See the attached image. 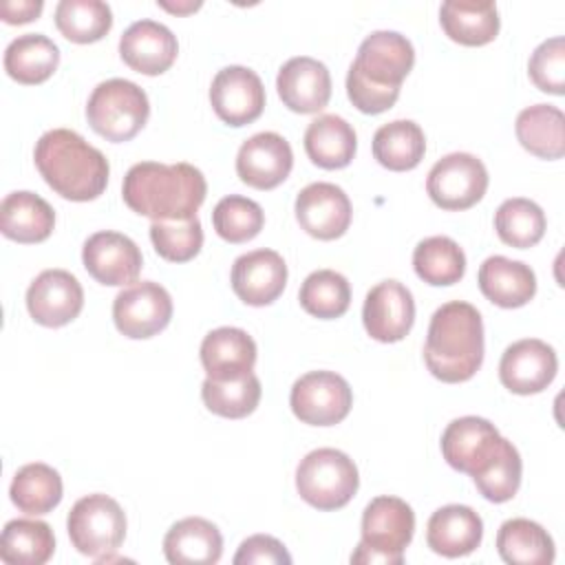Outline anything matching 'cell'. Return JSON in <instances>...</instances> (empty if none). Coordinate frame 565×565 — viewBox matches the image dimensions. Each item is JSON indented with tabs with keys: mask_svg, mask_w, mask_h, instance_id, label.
Returning <instances> with one entry per match:
<instances>
[{
	"mask_svg": "<svg viewBox=\"0 0 565 565\" xmlns=\"http://www.w3.org/2000/svg\"><path fill=\"white\" fill-rule=\"evenodd\" d=\"M207 194L205 177L190 163H135L121 183L124 203L152 221H185L196 216Z\"/></svg>",
	"mask_w": 565,
	"mask_h": 565,
	"instance_id": "obj_1",
	"label": "cell"
},
{
	"mask_svg": "<svg viewBox=\"0 0 565 565\" xmlns=\"http://www.w3.org/2000/svg\"><path fill=\"white\" fill-rule=\"evenodd\" d=\"M33 159L46 185L68 201H93L108 185V159L75 130L44 132L35 143Z\"/></svg>",
	"mask_w": 565,
	"mask_h": 565,
	"instance_id": "obj_2",
	"label": "cell"
},
{
	"mask_svg": "<svg viewBox=\"0 0 565 565\" xmlns=\"http://www.w3.org/2000/svg\"><path fill=\"white\" fill-rule=\"evenodd\" d=\"M424 362L428 371L446 382H468L483 362V320L477 307L463 300L441 305L428 324Z\"/></svg>",
	"mask_w": 565,
	"mask_h": 565,
	"instance_id": "obj_3",
	"label": "cell"
},
{
	"mask_svg": "<svg viewBox=\"0 0 565 565\" xmlns=\"http://www.w3.org/2000/svg\"><path fill=\"white\" fill-rule=\"evenodd\" d=\"M415 512L399 497H375L362 514V541L351 554V563L399 565L404 550L413 541Z\"/></svg>",
	"mask_w": 565,
	"mask_h": 565,
	"instance_id": "obj_4",
	"label": "cell"
},
{
	"mask_svg": "<svg viewBox=\"0 0 565 565\" xmlns=\"http://www.w3.org/2000/svg\"><path fill=\"white\" fill-rule=\"evenodd\" d=\"M148 117L150 102L146 90L121 77L97 84L86 104L90 128L113 143L130 141L146 126Z\"/></svg>",
	"mask_w": 565,
	"mask_h": 565,
	"instance_id": "obj_5",
	"label": "cell"
},
{
	"mask_svg": "<svg viewBox=\"0 0 565 565\" xmlns=\"http://www.w3.org/2000/svg\"><path fill=\"white\" fill-rule=\"evenodd\" d=\"M360 475L353 459L335 448L305 455L296 468V490L316 510H340L358 492Z\"/></svg>",
	"mask_w": 565,
	"mask_h": 565,
	"instance_id": "obj_6",
	"label": "cell"
},
{
	"mask_svg": "<svg viewBox=\"0 0 565 565\" xmlns=\"http://www.w3.org/2000/svg\"><path fill=\"white\" fill-rule=\"evenodd\" d=\"M66 530L79 554L110 561L126 539V514L113 497L102 492L86 494L71 508Z\"/></svg>",
	"mask_w": 565,
	"mask_h": 565,
	"instance_id": "obj_7",
	"label": "cell"
},
{
	"mask_svg": "<svg viewBox=\"0 0 565 565\" xmlns=\"http://www.w3.org/2000/svg\"><path fill=\"white\" fill-rule=\"evenodd\" d=\"M488 190V170L470 152H450L428 172L426 192L430 201L448 212H461L483 199Z\"/></svg>",
	"mask_w": 565,
	"mask_h": 565,
	"instance_id": "obj_8",
	"label": "cell"
},
{
	"mask_svg": "<svg viewBox=\"0 0 565 565\" xmlns=\"http://www.w3.org/2000/svg\"><path fill=\"white\" fill-rule=\"evenodd\" d=\"M413 64L415 49L406 35L397 31H373L362 40L349 73L364 84L399 90Z\"/></svg>",
	"mask_w": 565,
	"mask_h": 565,
	"instance_id": "obj_9",
	"label": "cell"
},
{
	"mask_svg": "<svg viewBox=\"0 0 565 565\" xmlns=\"http://www.w3.org/2000/svg\"><path fill=\"white\" fill-rule=\"evenodd\" d=\"M289 404L302 424L335 426L349 415L353 393L342 375L333 371H309L294 382Z\"/></svg>",
	"mask_w": 565,
	"mask_h": 565,
	"instance_id": "obj_10",
	"label": "cell"
},
{
	"mask_svg": "<svg viewBox=\"0 0 565 565\" xmlns=\"http://www.w3.org/2000/svg\"><path fill=\"white\" fill-rule=\"evenodd\" d=\"M172 298L166 287L154 280L132 282L115 296L113 320L121 335L146 340L170 324Z\"/></svg>",
	"mask_w": 565,
	"mask_h": 565,
	"instance_id": "obj_11",
	"label": "cell"
},
{
	"mask_svg": "<svg viewBox=\"0 0 565 565\" xmlns=\"http://www.w3.org/2000/svg\"><path fill=\"white\" fill-rule=\"evenodd\" d=\"M503 437L483 417L466 415L452 419L441 433V455L450 468L477 477L488 468L501 448Z\"/></svg>",
	"mask_w": 565,
	"mask_h": 565,
	"instance_id": "obj_12",
	"label": "cell"
},
{
	"mask_svg": "<svg viewBox=\"0 0 565 565\" xmlns=\"http://www.w3.org/2000/svg\"><path fill=\"white\" fill-rule=\"evenodd\" d=\"M210 102L221 121L241 128L263 115L265 86L252 68L225 66L212 79Z\"/></svg>",
	"mask_w": 565,
	"mask_h": 565,
	"instance_id": "obj_13",
	"label": "cell"
},
{
	"mask_svg": "<svg viewBox=\"0 0 565 565\" xmlns=\"http://www.w3.org/2000/svg\"><path fill=\"white\" fill-rule=\"evenodd\" d=\"M82 263L97 282L124 287L137 280L143 267V256L132 238L104 230L86 238L82 247Z\"/></svg>",
	"mask_w": 565,
	"mask_h": 565,
	"instance_id": "obj_14",
	"label": "cell"
},
{
	"mask_svg": "<svg viewBox=\"0 0 565 565\" xmlns=\"http://www.w3.org/2000/svg\"><path fill=\"white\" fill-rule=\"evenodd\" d=\"M558 371L556 351L536 338H523L510 344L499 362L501 384L516 395H536L545 391Z\"/></svg>",
	"mask_w": 565,
	"mask_h": 565,
	"instance_id": "obj_15",
	"label": "cell"
},
{
	"mask_svg": "<svg viewBox=\"0 0 565 565\" xmlns=\"http://www.w3.org/2000/svg\"><path fill=\"white\" fill-rule=\"evenodd\" d=\"M84 307V289L66 269H44L26 289V309L42 327H64Z\"/></svg>",
	"mask_w": 565,
	"mask_h": 565,
	"instance_id": "obj_16",
	"label": "cell"
},
{
	"mask_svg": "<svg viewBox=\"0 0 565 565\" xmlns=\"http://www.w3.org/2000/svg\"><path fill=\"white\" fill-rule=\"evenodd\" d=\"M362 322L366 333L377 342H399L415 322V300L399 280H382L364 298Z\"/></svg>",
	"mask_w": 565,
	"mask_h": 565,
	"instance_id": "obj_17",
	"label": "cell"
},
{
	"mask_svg": "<svg viewBox=\"0 0 565 565\" xmlns=\"http://www.w3.org/2000/svg\"><path fill=\"white\" fill-rule=\"evenodd\" d=\"M351 201L335 183H309L296 196V221L318 241L340 238L351 225Z\"/></svg>",
	"mask_w": 565,
	"mask_h": 565,
	"instance_id": "obj_18",
	"label": "cell"
},
{
	"mask_svg": "<svg viewBox=\"0 0 565 565\" xmlns=\"http://www.w3.org/2000/svg\"><path fill=\"white\" fill-rule=\"evenodd\" d=\"M294 168L289 141L278 132H256L236 154V174L243 183L256 190H274Z\"/></svg>",
	"mask_w": 565,
	"mask_h": 565,
	"instance_id": "obj_19",
	"label": "cell"
},
{
	"mask_svg": "<svg viewBox=\"0 0 565 565\" xmlns=\"http://www.w3.org/2000/svg\"><path fill=\"white\" fill-rule=\"evenodd\" d=\"M230 280L245 305L265 307L285 291L287 265L274 249H254L234 260Z\"/></svg>",
	"mask_w": 565,
	"mask_h": 565,
	"instance_id": "obj_20",
	"label": "cell"
},
{
	"mask_svg": "<svg viewBox=\"0 0 565 565\" xmlns=\"http://www.w3.org/2000/svg\"><path fill=\"white\" fill-rule=\"evenodd\" d=\"M276 88L282 104L300 115L322 110L331 99V75L329 68L309 57L298 55L287 60L276 77Z\"/></svg>",
	"mask_w": 565,
	"mask_h": 565,
	"instance_id": "obj_21",
	"label": "cell"
},
{
	"mask_svg": "<svg viewBox=\"0 0 565 565\" xmlns=\"http://www.w3.org/2000/svg\"><path fill=\"white\" fill-rule=\"evenodd\" d=\"M177 53L179 42L174 33L154 20L132 22L119 40L121 60L141 75L166 73L174 64Z\"/></svg>",
	"mask_w": 565,
	"mask_h": 565,
	"instance_id": "obj_22",
	"label": "cell"
},
{
	"mask_svg": "<svg viewBox=\"0 0 565 565\" xmlns=\"http://www.w3.org/2000/svg\"><path fill=\"white\" fill-rule=\"evenodd\" d=\"M201 364L210 380H238L256 364V342L245 329L218 327L201 342Z\"/></svg>",
	"mask_w": 565,
	"mask_h": 565,
	"instance_id": "obj_23",
	"label": "cell"
},
{
	"mask_svg": "<svg viewBox=\"0 0 565 565\" xmlns=\"http://www.w3.org/2000/svg\"><path fill=\"white\" fill-rule=\"evenodd\" d=\"M483 521L481 516L459 503L435 510L426 525V543L435 554L459 558L472 554L481 545Z\"/></svg>",
	"mask_w": 565,
	"mask_h": 565,
	"instance_id": "obj_24",
	"label": "cell"
},
{
	"mask_svg": "<svg viewBox=\"0 0 565 565\" xmlns=\"http://www.w3.org/2000/svg\"><path fill=\"white\" fill-rule=\"evenodd\" d=\"M481 294L503 309L527 305L536 294V276L530 265L505 256H490L479 267Z\"/></svg>",
	"mask_w": 565,
	"mask_h": 565,
	"instance_id": "obj_25",
	"label": "cell"
},
{
	"mask_svg": "<svg viewBox=\"0 0 565 565\" xmlns=\"http://www.w3.org/2000/svg\"><path fill=\"white\" fill-rule=\"evenodd\" d=\"M163 554L172 565H212L223 554V536L212 521L188 516L163 536Z\"/></svg>",
	"mask_w": 565,
	"mask_h": 565,
	"instance_id": "obj_26",
	"label": "cell"
},
{
	"mask_svg": "<svg viewBox=\"0 0 565 565\" xmlns=\"http://www.w3.org/2000/svg\"><path fill=\"white\" fill-rule=\"evenodd\" d=\"M444 33L463 46H483L499 33L501 20L492 0H446L439 7Z\"/></svg>",
	"mask_w": 565,
	"mask_h": 565,
	"instance_id": "obj_27",
	"label": "cell"
},
{
	"mask_svg": "<svg viewBox=\"0 0 565 565\" xmlns=\"http://www.w3.org/2000/svg\"><path fill=\"white\" fill-rule=\"evenodd\" d=\"M55 227L53 207L33 192L18 190L0 203V230L15 243H42Z\"/></svg>",
	"mask_w": 565,
	"mask_h": 565,
	"instance_id": "obj_28",
	"label": "cell"
},
{
	"mask_svg": "<svg viewBox=\"0 0 565 565\" xmlns=\"http://www.w3.org/2000/svg\"><path fill=\"white\" fill-rule=\"evenodd\" d=\"M307 157L324 170L347 168L358 150L353 126L338 115H320L305 130Z\"/></svg>",
	"mask_w": 565,
	"mask_h": 565,
	"instance_id": "obj_29",
	"label": "cell"
},
{
	"mask_svg": "<svg viewBox=\"0 0 565 565\" xmlns=\"http://www.w3.org/2000/svg\"><path fill=\"white\" fill-rule=\"evenodd\" d=\"M519 143L539 159H561L565 154V117L556 106L534 104L523 108L514 124Z\"/></svg>",
	"mask_w": 565,
	"mask_h": 565,
	"instance_id": "obj_30",
	"label": "cell"
},
{
	"mask_svg": "<svg viewBox=\"0 0 565 565\" xmlns=\"http://www.w3.org/2000/svg\"><path fill=\"white\" fill-rule=\"evenodd\" d=\"M60 64L57 44L42 33H24L9 42L4 51V71L20 84L46 82Z\"/></svg>",
	"mask_w": 565,
	"mask_h": 565,
	"instance_id": "obj_31",
	"label": "cell"
},
{
	"mask_svg": "<svg viewBox=\"0 0 565 565\" xmlns=\"http://www.w3.org/2000/svg\"><path fill=\"white\" fill-rule=\"evenodd\" d=\"M426 152V137L419 124L395 119L380 126L373 135V157L393 172H406L419 166Z\"/></svg>",
	"mask_w": 565,
	"mask_h": 565,
	"instance_id": "obj_32",
	"label": "cell"
},
{
	"mask_svg": "<svg viewBox=\"0 0 565 565\" xmlns=\"http://www.w3.org/2000/svg\"><path fill=\"white\" fill-rule=\"evenodd\" d=\"M497 552L510 565H550L554 541L543 525L530 519H510L497 532Z\"/></svg>",
	"mask_w": 565,
	"mask_h": 565,
	"instance_id": "obj_33",
	"label": "cell"
},
{
	"mask_svg": "<svg viewBox=\"0 0 565 565\" xmlns=\"http://www.w3.org/2000/svg\"><path fill=\"white\" fill-rule=\"evenodd\" d=\"M55 552L49 523L38 519H13L0 536V558L7 565H44Z\"/></svg>",
	"mask_w": 565,
	"mask_h": 565,
	"instance_id": "obj_34",
	"label": "cell"
},
{
	"mask_svg": "<svg viewBox=\"0 0 565 565\" xmlns=\"http://www.w3.org/2000/svg\"><path fill=\"white\" fill-rule=\"evenodd\" d=\"M9 497L24 514H46L62 501V477L46 463H26L13 475Z\"/></svg>",
	"mask_w": 565,
	"mask_h": 565,
	"instance_id": "obj_35",
	"label": "cell"
},
{
	"mask_svg": "<svg viewBox=\"0 0 565 565\" xmlns=\"http://www.w3.org/2000/svg\"><path fill=\"white\" fill-rule=\"evenodd\" d=\"M413 267L424 282L433 287H448L463 278L466 254L452 238L430 236L417 243L413 252Z\"/></svg>",
	"mask_w": 565,
	"mask_h": 565,
	"instance_id": "obj_36",
	"label": "cell"
},
{
	"mask_svg": "<svg viewBox=\"0 0 565 565\" xmlns=\"http://www.w3.org/2000/svg\"><path fill=\"white\" fill-rule=\"evenodd\" d=\"M55 26L66 40L90 44L110 31L113 11L102 0H60L55 7Z\"/></svg>",
	"mask_w": 565,
	"mask_h": 565,
	"instance_id": "obj_37",
	"label": "cell"
},
{
	"mask_svg": "<svg viewBox=\"0 0 565 565\" xmlns=\"http://www.w3.org/2000/svg\"><path fill=\"white\" fill-rule=\"evenodd\" d=\"M300 307L320 320H333L347 313L351 305L349 280L333 269L311 271L298 291Z\"/></svg>",
	"mask_w": 565,
	"mask_h": 565,
	"instance_id": "obj_38",
	"label": "cell"
},
{
	"mask_svg": "<svg viewBox=\"0 0 565 565\" xmlns=\"http://www.w3.org/2000/svg\"><path fill=\"white\" fill-rule=\"evenodd\" d=\"M494 230L499 238L516 249L536 245L545 234L543 210L523 196L505 199L494 212Z\"/></svg>",
	"mask_w": 565,
	"mask_h": 565,
	"instance_id": "obj_39",
	"label": "cell"
},
{
	"mask_svg": "<svg viewBox=\"0 0 565 565\" xmlns=\"http://www.w3.org/2000/svg\"><path fill=\"white\" fill-rule=\"evenodd\" d=\"M260 380L254 373L227 382L205 377V382L201 384V397L207 411L227 419H241L252 415L260 402Z\"/></svg>",
	"mask_w": 565,
	"mask_h": 565,
	"instance_id": "obj_40",
	"label": "cell"
},
{
	"mask_svg": "<svg viewBox=\"0 0 565 565\" xmlns=\"http://www.w3.org/2000/svg\"><path fill=\"white\" fill-rule=\"evenodd\" d=\"M212 225L227 243H247L256 238L265 225L263 207L241 194L223 196L212 210Z\"/></svg>",
	"mask_w": 565,
	"mask_h": 565,
	"instance_id": "obj_41",
	"label": "cell"
},
{
	"mask_svg": "<svg viewBox=\"0 0 565 565\" xmlns=\"http://www.w3.org/2000/svg\"><path fill=\"white\" fill-rule=\"evenodd\" d=\"M521 472H523L521 455L512 446V441H508L503 437L501 448L494 455V459L488 463V468L483 472L472 477V481H475L477 490L483 494V499H488L492 503H505L519 492Z\"/></svg>",
	"mask_w": 565,
	"mask_h": 565,
	"instance_id": "obj_42",
	"label": "cell"
},
{
	"mask_svg": "<svg viewBox=\"0 0 565 565\" xmlns=\"http://www.w3.org/2000/svg\"><path fill=\"white\" fill-rule=\"evenodd\" d=\"M150 241L161 258L188 263L203 247V227L196 216L185 221H152Z\"/></svg>",
	"mask_w": 565,
	"mask_h": 565,
	"instance_id": "obj_43",
	"label": "cell"
},
{
	"mask_svg": "<svg viewBox=\"0 0 565 565\" xmlns=\"http://www.w3.org/2000/svg\"><path fill=\"white\" fill-rule=\"evenodd\" d=\"M530 79L543 93H565V40L561 35L541 42L527 64Z\"/></svg>",
	"mask_w": 565,
	"mask_h": 565,
	"instance_id": "obj_44",
	"label": "cell"
},
{
	"mask_svg": "<svg viewBox=\"0 0 565 565\" xmlns=\"http://www.w3.org/2000/svg\"><path fill=\"white\" fill-rule=\"evenodd\" d=\"M291 556L285 545L269 534L245 539L234 556V565H289Z\"/></svg>",
	"mask_w": 565,
	"mask_h": 565,
	"instance_id": "obj_45",
	"label": "cell"
},
{
	"mask_svg": "<svg viewBox=\"0 0 565 565\" xmlns=\"http://www.w3.org/2000/svg\"><path fill=\"white\" fill-rule=\"evenodd\" d=\"M42 0H4L0 4V15L7 24H26L42 13Z\"/></svg>",
	"mask_w": 565,
	"mask_h": 565,
	"instance_id": "obj_46",
	"label": "cell"
},
{
	"mask_svg": "<svg viewBox=\"0 0 565 565\" xmlns=\"http://www.w3.org/2000/svg\"><path fill=\"white\" fill-rule=\"evenodd\" d=\"M159 7L168 9L170 13H190L201 7V2H183V4H170V2H159Z\"/></svg>",
	"mask_w": 565,
	"mask_h": 565,
	"instance_id": "obj_47",
	"label": "cell"
}]
</instances>
